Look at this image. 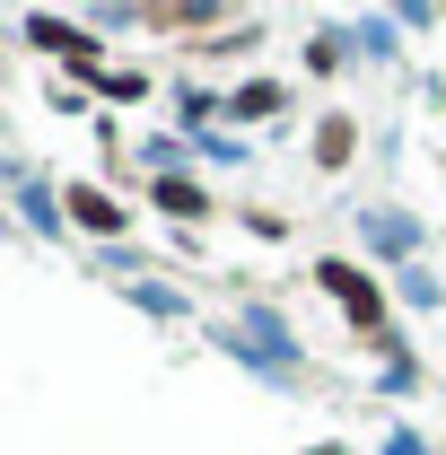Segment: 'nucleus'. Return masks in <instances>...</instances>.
I'll use <instances>...</instances> for the list:
<instances>
[{
  "mask_svg": "<svg viewBox=\"0 0 446 455\" xmlns=\"http://www.w3.org/2000/svg\"><path fill=\"white\" fill-rule=\"evenodd\" d=\"M70 211H79L88 228H114V202H106V193H70Z\"/></svg>",
  "mask_w": 446,
  "mask_h": 455,
  "instance_id": "1",
  "label": "nucleus"
}]
</instances>
